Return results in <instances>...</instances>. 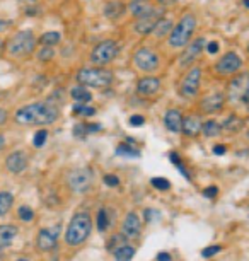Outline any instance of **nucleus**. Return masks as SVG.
I'll use <instances>...</instances> for the list:
<instances>
[{
  "instance_id": "obj_55",
  "label": "nucleus",
  "mask_w": 249,
  "mask_h": 261,
  "mask_svg": "<svg viewBox=\"0 0 249 261\" xmlns=\"http://www.w3.org/2000/svg\"><path fill=\"white\" fill-rule=\"evenodd\" d=\"M248 50H249V46H248Z\"/></svg>"
},
{
  "instance_id": "obj_34",
  "label": "nucleus",
  "mask_w": 249,
  "mask_h": 261,
  "mask_svg": "<svg viewBox=\"0 0 249 261\" xmlns=\"http://www.w3.org/2000/svg\"><path fill=\"white\" fill-rule=\"evenodd\" d=\"M150 183L152 186H154L155 189H159V191H167V189L171 188V183L167 181L166 178H152Z\"/></svg>"
},
{
  "instance_id": "obj_46",
  "label": "nucleus",
  "mask_w": 249,
  "mask_h": 261,
  "mask_svg": "<svg viewBox=\"0 0 249 261\" xmlns=\"http://www.w3.org/2000/svg\"><path fill=\"white\" fill-rule=\"evenodd\" d=\"M173 258H171L169 253H159L157 254V261H171Z\"/></svg>"
},
{
  "instance_id": "obj_38",
  "label": "nucleus",
  "mask_w": 249,
  "mask_h": 261,
  "mask_svg": "<svg viewBox=\"0 0 249 261\" xmlns=\"http://www.w3.org/2000/svg\"><path fill=\"white\" fill-rule=\"evenodd\" d=\"M123 243H127V237L123 236V234H118V236H113V237H111V241H109L108 247H109V249L115 251L116 247L123 246Z\"/></svg>"
},
{
  "instance_id": "obj_29",
  "label": "nucleus",
  "mask_w": 249,
  "mask_h": 261,
  "mask_svg": "<svg viewBox=\"0 0 249 261\" xmlns=\"http://www.w3.org/2000/svg\"><path fill=\"white\" fill-rule=\"evenodd\" d=\"M116 156H123V157H140V150L137 147L130 144H119L116 147Z\"/></svg>"
},
{
  "instance_id": "obj_32",
  "label": "nucleus",
  "mask_w": 249,
  "mask_h": 261,
  "mask_svg": "<svg viewBox=\"0 0 249 261\" xmlns=\"http://www.w3.org/2000/svg\"><path fill=\"white\" fill-rule=\"evenodd\" d=\"M12 202H14V198H12L11 193H7V191L0 193V215H5L9 210H11Z\"/></svg>"
},
{
  "instance_id": "obj_6",
  "label": "nucleus",
  "mask_w": 249,
  "mask_h": 261,
  "mask_svg": "<svg viewBox=\"0 0 249 261\" xmlns=\"http://www.w3.org/2000/svg\"><path fill=\"white\" fill-rule=\"evenodd\" d=\"M118 43L115 40H104L101 43H98L90 53V62L94 65H108L109 62H113L118 55Z\"/></svg>"
},
{
  "instance_id": "obj_10",
  "label": "nucleus",
  "mask_w": 249,
  "mask_h": 261,
  "mask_svg": "<svg viewBox=\"0 0 249 261\" xmlns=\"http://www.w3.org/2000/svg\"><path fill=\"white\" fill-rule=\"evenodd\" d=\"M133 63L142 72H152L159 67V57L150 48H138L133 55Z\"/></svg>"
},
{
  "instance_id": "obj_37",
  "label": "nucleus",
  "mask_w": 249,
  "mask_h": 261,
  "mask_svg": "<svg viewBox=\"0 0 249 261\" xmlns=\"http://www.w3.org/2000/svg\"><path fill=\"white\" fill-rule=\"evenodd\" d=\"M17 214H19V218H21V220H24V222H31L34 218V212L31 210L29 207H21Z\"/></svg>"
},
{
  "instance_id": "obj_19",
  "label": "nucleus",
  "mask_w": 249,
  "mask_h": 261,
  "mask_svg": "<svg viewBox=\"0 0 249 261\" xmlns=\"http://www.w3.org/2000/svg\"><path fill=\"white\" fill-rule=\"evenodd\" d=\"M164 125L173 133H181V127H183V115L177 109H167L164 115Z\"/></svg>"
},
{
  "instance_id": "obj_36",
  "label": "nucleus",
  "mask_w": 249,
  "mask_h": 261,
  "mask_svg": "<svg viewBox=\"0 0 249 261\" xmlns=\"http://www.w3.org/2000/svg\"><path fill=\"white\" fill-rule=\"evenodd\" d=\"M46 138H48V131L46 130H38L36 133H34V137H33V145L40 149V147H43V145H44Z\"/></svg>"
},
{
  "instance_id": "obj_2",
  "label": "nucleus",
  "mask_w": 249,
  "mask_h": 261,
  "mask_svg": "<svg viewBox=\"0 0 249 261\" xmlns=\"http://www.w3.org/2000/svg\"><path fill=\"white\" fill-rule=\"evenodd\" d=\"M90 229H92V220H90L89 212H79L72 217L69 227L65 232V241L69 246H80L86 243L89 237Z\"/></svg>"
},
{
  "instance_id": "obj_52",
  "label": "nucleus",
  "mask_w": 249,
  "mask_h": 261,
  "mask_svg": "<svg viewBox=\"0 0 249 261\" xmlns=\"http://www.w3.org/2000/svg\"><path fill=\"white\" fill-rule=\"evenodd\" d=\"M242 4H244V7L249 9V0H242Z\"/></svg>"
},
{
  "instance_id": "obj_20",
  "label": "nucleus",
  "mask_w": 249,
  "mask_h": 261,
  "mask_svg": "<svg viewBox=\"0 0 249 261\" xmlns=\"http://www.w3.org/2000/svg\"><path fill=\"white\" fill-rule=\"evenodd\" d=\"M202 120L200 116L190 115L186 118H183V127H181V131H183L186 137H196V135L202 131Z\"/></svg>"
},
{
  "instance_id": "obj_24",
  "label": "nucleus",
  "mask_w": 249,
  "mask_h": 261,
  "mask_svg": "<svg viewBox=\"0 0 249 261\" xmlns=\"http://www.w3.org/2000/svg\"><path fill=\"white\" fill-rule=\"evenodd\" d=\"M15 236H17V229L14 225H0V247L11 246Z\"/></svg>"
},
{
  "instance_id": "obj_41",
  "label": "nucleus",
  "mask_w": 249,
  "mask_h": 261,
  "mask_svg": "<svg viewBox=\"0 0 249 261\" xmlns=\"http://www.w3.org/2000/svg\"><path fill=\"white\" fill-rule=\"evenodd\" d=\"M73 135H77V137H86V135H89V131H87V125L86 123H79L73 127Z\"/></svg>"
},
{
  "instance_id": "obj_3",
  "label": "nucleus",
  "mask_w": 249,
  "mask_h": 261,
  "mask_svg": "<svg viewBox=\"0 0 249 261\" xmlns=\"http://www.w3.org/2000/svg\"><path fill=\"white\" fill-rule=\"evenodd\" d=\"M196 17L193 14H184L183 17L177 21V24L173 28L169 33V44L173 48H184L191 41V36L196 29Z\"/></svg>"
},
{
  "instance_id": "obj_8",
  "label": "nucleus",
  "mask_w": 249,
  "mask_h": 261,
  "mask_svg": "<svg viewBox=\"0 0 249 261\" xmlns=\"http://www.w3.org/2000/svg\"><path fill=\"white\" fill-rule=\"evenodd\" d=\"M200 84H202V69L198 65L191 67V69L186 72V75L183 77V82H181V96L184 98H195L200 91Z\"/></svg>"
},
{
  "instance_id": "obj_1",
  "label": "nucleus",
  "mask_w": 249,
  "mask_h": 261,
  "mask_svg": "<svg viewBox=\"0 0 249 261\" xmlns=\"http://www.w3.org/2000/svg\"><path fill=\"white\" fill-rule=\"evenodd\" d=\"M58 108L50 102H33L15 111V120L22 125H51L57 121Z\"/></svg>"
},
{
  "instance_id": "obj_14",
  "label": "nucleus",
  "mask_w": 249,
  "mask_h": 261,
  "mask_svg": "<svg viewBox=\"0 0 249 261\" xmlns=\"http://www.w3.org/2000/svg\"><path fill=\"white\" fill-rule=\"evenodd\" d=\"M225 104V96L224 92H210V94H206L205 98L202 99V102H200V108H202L203 113H206V115H213V113H219L222 108H224Z\"/></svg>"
},
{
  "instance_id": "obj_54",
  "label": "nucleus",
  "mask_w": 249,
  "mask_h": 261,
  "mask_svg": "<svg viewBox=\"0 0 249 261\" xmlns=\"http://www.w3.org/2000/svg\"><path fill=\"white\" fill-rule=\"evenodd\" d=\"M0 261H4V260H2V256H0Z\"/></svg>"
},
{
  "instance_id": "obj_11",
  "label": "nucleus",
  "mask_w": 249,
  "mask_h": 261,
  "mask_svg": "<svg viewBox=\"0 0 249 261\" xmlns=\"http://www.w3.org/2000/svg\"><path fill=\"white\" fill-rule=\"evenodd\" d=\"M162 15H164L162 9L152 7V11H148L145 15H142V17L135 19V31H137L138 34H142V36L152 34V31H154L155 24L159 22V19L162 17Z\"/></svg>"
},
{
  "instance_id": "obj_35",
  "label": "nucleus",
  "mask_w": 249,
  "mask_h": 261,
  "mask_svg": "<svg viewBox=\"0 0 249 261\" xmlns=\"http://www.w3.org/2000/svg\"><path fill=\"white\" fill-rule=\"evenodd\" d=\"M53 57H55V50L51 46H43L38 51V60H41V62H50Z\"/></svg>"
},
{
  "instance_id": "obj_45",
  "label": "nucleus",
  "mask_w": 249,
  "mask_h": 261,
  "mask_svg": "<svg viewBox=\"0 0 249 261\" xmlns=\"http://www.w3.org/2000/svg\"><path fill=\"white\" fill-rule=\"evenodd\" d=\"M206 51H208V53H217V51H219V43H217V41H210L208 44H206Z\"/></svg>"
},
{
  "instance_id": "obj_40",
  "label": "nucleus",
  "mask_w": 249,
  "mask_h": 261,
  "mask_svg": "<svg viewBox=\"0 0 249 261\" xmlns=\"http://www.w3.org/2000/svg\"><path fill=\"white\" fill-rule=\"evenodd\" d=\"M128 123H130L132 127H144V125H145V118L142 115H132L130 120H128Z\"/></svg>"
},
{
  "instance_id": "obj_42",
  "label": "nucleus",
  "mask_w": 249,
  "mask_h": 261,
  "mask_svg": "<svg viewBox=\"0 0 249 261\" xmlns=\"http://www.w3.org/2000/svg\"><path fill=\"white\" fill-rule=\"evenodd\" d=\"M104 185H108V186H111V188H115V186L119 185V179L116 178L115 174H106V176H104Z\"/></svg>"
},
{
  "instance_id": "obj_28",
  "label": "nucleus",
  "mask_w": 249,
  "mask_h": 261,
  "mask_svg": "<svg viewBox=\"0 0 249 261\" xmlns=\"http://www.w3.org/2000/svg\"><path fill=\"white\" fill-rule=\"evenodd\" d=\"M61 40V34L58 33V31H46V33H43L40 36V43L43 44V46H51L53 48V44L60 43Z\"/></svg>"
},
{
  "instance_id": "obj_21",
  "label": "nucleus",
  "mask_w": 249,
  "mask_h": 261,
  "mask_svg": "<svg viewBox=\"0 0 249 261\" xmlns=\"http://www.w3.org/2000/svg\"><path fill=\"white\" fill-rule=\"evenodd\" d=\"M125 11H127V5L123 4V2H119V0H109L108 4L104 5L103 14H104L109 21H116V19H119L125 14Z\"/></svg>"
},
{
  "instance_id": "obj_39",
  "label": "nucleus",
  "mask_w": 249,
  "mask_h": 261,
  "mask_svg": "<svg viewBox=\"0 0 249 261\" xmlns=\"http://www.w3.org/2000/svg\"><path fill=\"white\" fill-rule=\"evenodd\" d=\"M220 251H222V246H208L202 251V256L203 258H212V256H215L217 253H220Z\"/></svg>"
},
{
  "instance_id": "obj_27",
  "label": "nucleus",
  "mask_w": 249,
  "mask_h": 261,
  "mask_svg": "<svg viewBox=\"0 0 249 261\" xmlns=\"http://www.w3.org/2000/svg\"><path fill=\"white\" fill-rule=\"evenodd\" d=\"M202 131L205 137H219V135L222 133V125L217 123L215 120H208L205 121V123L202 125Z\"/></svg>"
},
{
  "instance_id": "obj_5",
  "label": "nucleus",
  "mask_w": 249,
  "mask_h": 261,
  "mask_svg": "<svg viewBox=\"0 0 249 261\" xmlns=\"http://www.w3.org/2000/svg\"><path fill=\"white\" fill-rule=\"evenodd\" d=\"M34 46H36V36H34V33L24 29V31H19V33H15L11 38V41L7 44V50L14 57H24V55L33 53Z\"/></svg>"
},
{
  "instance_id": "obj_56",
  "label": "nucleus",
  "mask_w": 249,
  "mask_h": 261,
  "mask_svg": "<svg viewBox=\"0 0 249 261\" xmlns=\"http://www.w3.org/2000/svg\"><path fill=\"white\" fill-rule=\"evenodd\" d=\"M33 2H34V0H33Z\"/></svg>"
},
{
  "instance_id": "obj_25",
  "label": "nucleus",
  "mask_w": 249,
  "mask_h": 261,
  "mask_svg": "<svg viewBox=\"0 0 249 261\" xmlns=\"http://www.w3.org/2000/svg\"><path fill=\"white\" fill-rule=\"evenodd\" d=\"M70 96H72V98L75 99L77 102H80V104H87V102L92 101V94H90L89 89H87V87H84V86L72 87Z\"/></svg>"
},
{
  "instance_id": "obj_18",
  "label": "nucleus",
  "mask_w": 249,
  "mask_h": 261,
  "mask_svg": "<svg viewBox=\"0 0 249 261\" xmlns=\"http://www.w3.org/2000/svg\"><path fill=\"white\" fill-rule=\"evenodd\" d=\"M5 164H7V169L11 171V173L19 174L26 169V166H28V157H26L24 152L17 150V152H12L11 156L7 157Z\"/></svg>"
},
{
  "instance_id": "obj_50",
  "label": "nucleus",
  "mask_w": 249,
  "mask_h": 261,
  "mask_svg": "<svg viewBox=\"0 0 249 261\" xmlns=\"http://www.w3.org/2000/svg\"><path fill=\"white\" fill-rule=\"evenodd\" d=\"M244 104H246V108H248V111H249V91H248V94H246V98H244Z\"/></svg>"
},
{
  "instance_id": "obj_33",
  "label": "nucleus",
  "mask_w": 249,
  "mask_h": 261,
  "mask_svg": "<svg viewBox=\"0 0 249 261\" xmlns=\"http://www.w3.org/2000/svg\"><path fill=\"white\" fill-rule=\"evenodd\" d=\"M108 227H109V215L104 208H101V210L98 212V231L104 232L108 231Z\"/></svg>"
},
{
  "instance_id": "obj_49",
  "label": "nucleus",
  "mask_w": 249,
  "mask_h": 261,
  "mask_svg": "<svg viewBox=\"0 0 249 261\" xmlns=\"http://www.w3.org/2000/svg\"><path fill=\"white\" fill-rule=\"evenodd\" d=\"M11 26V21H4V19H0V31H4Z\"/></svg>"
},
{
  "instance_id": "obj_48",
  "label": "nucleus",
  "mask_w": 249,
  "mask_h": 261,
  "mask_svg": "<svg viewBox=\"0 0 249 261\" xmlns=\"http://www.w3.org/2000/svg\"><path fill=\"white\" fill-rule=\"evenodd\" d=\"M157 2H159L161 5H162V7H169V5H174L177 2V0H157Z\"/></svg>"
},
{
  "instance_id": "obj_53",
  "label": "nucleus",
  "mask_w": 249,
  "mask_h": 261,
  "mask_svg": "<svg viewBox=\"0 0 249 261\" xmlns=\"http://www.w3.org/2000/svg\"><path fill=\"white\" fill-rule=\"evenodd\" d=\"M17 261H29L28 258H21V260H17Z\"/></svg>"
},
{
  "instance_id": "obj_9",
  "label": "nucleus",
  "mask_w": 249,
  "mask_h": 261,
  "mask_svg": "<svg viewBox=\"0 0 249 261\" xmlns=\"http://www.w3.org/2000/svg\"><path fill=\"white\" fill-rule=\"evenodd\" d=\"M69 183V188L73 193H86L87 189L92 186V173L86 167H79V169H73L67 178Z\"/></svg>"
},
{
  "instance_id": "obj_43",
  "label": "nucleus",
  "mask_w": 249,
  "mask_h": 261,
  "mask_svg": "<svg viewBox=\"0 0 249 261\" xmlns=\"http://www.w3.org/2000/svg\"><path fill=\"white\" fill-rule=\"evenodd\" d=\"M217 195H219V188L217 186H208V188L203 189V196H206V198H215Z\"/></svg>"
},
{
  "instance_id": "obj_16",
  "label": "nucleus",
  "mask_w": 249,
  "mask_h": 261,
  "mask_svg": "<svg viewBox=\"0 0 249 261\" xmlns=\"http://www.w3.org/2000/svg\"><path fill=\"white\" fill-rule=\"evenodd\" d=\"M140 231H142L140 217H138L135 212H130L121 222V234L127 237V239H132V237H137L138 234H140Z\"/></svg>"
},
{
  "instance_id": "obj_44",
  "label": "nucleus",
  "mask_w": 249,
  "mask_h": 261,
  "mask_svg": "<svg viewBox=\"0 0 249 261\" xmlns=\"http://www.w3.org/2000/svg\"><path fill=\"white\" fill-rule=\"evenodd\" d=\"M225 152H227V147H225V145H215V147H213V154H215V156H224Z\"/></svg>"
},
{
  "instance_id": "obj_51",
  "label": "nucleus",
  "mask_w": 249,
  "mask_h": 261,
  "mask_svg": "<svg viewBox=\"0 0 249 261\" xmlns=\"http://www.w3.org/2000/svg\"><path fill=\"white\" fill-rule=\"evenodd\" d=\"M4 145H5V138L0 135V149H4Z\"/></svg>"
},
{
  "instance_id": "obj_47",
  "label": "nucleus",
  "mask_w": 249,
  "mask_h": 261,
  "mask_svg": "<svg viewBox=\"0 0 249 261\" xmlns=\"http://www.w3.org/2000/svg\"><path fill=\"white\" fill-rule=\"evenodd\" d=\"M7 121V111L4 108H0V125H4Z\"/></svg>"
},
{
  "instance_id": "obj_12",
  "label": "nucleus",
  "mask_w": 249,
  "mask_h": 261,
  "mask_svg": "<svg viewBox=\"0 0 249 261\" xmlns=\"http://www.w3.org/2000/svg\"><path fill=\"white\" fill-rule=\"evenodd\" d=\"M241 67H242V58L235 51H227L215 63V70L219 75H232V73L239 72Z\"/></svg>"
},
{
  "instance_id": "obj_22",
  "label": "nucleus",
  "mask_w": 249,
  "mask_h": 261,
  "mask_svg": "<svg viewBox=\"0 0 249 261\" xmlns=\"http://www.w3.org/2000/svg\"><path fill=\"white\" fill-rule=\"evenodd\" d=\"M152 7L154 5L150 4V0H132L130 4H128V11H130V14L135 19L145 15L148 11H152Z\"/></svg>"
},
{
  "instance_id": "obj_26",
  "label": "nucleus",
  "mask_w": 249,
  "mask_h": 261,
  "mask_svg": "<svg viewBox=\"0 0 249 261\" xmlns=\"http://www.w3.org/2000/svg\"><path fill=\"white\" fill-rule=\"evenodd\" d=\"M113 254H115L116 261H132L135 256V247L128 246V244H123V246L116 247V249L113 251Z\"/></svg>"
},
{
  "instance_id": "obj_17",
  "label": "nucleus",
  "mask_w": 249,
  "mask_h": 261,
  "mask_svg": "<svg viewBox=\"0 0 249 261\" xmlns=\"http://www.w3.org/2000/svg\"><path fill=\"white\" fill-rule=\"evenodd\" d=\"M161 91V79L159 77L148 75L142 77L137 82V92L140 96H154Z\"/></svg>"
},
{
  "instance_id": "obj_13",
  "label": "nucleus",
  "mask_w": 249,
  "mask_h": 261,
  "mask_svg": "<svg viewBox=\"0 0 249 261\" xmlns=\"http://www.w3.org/2000/svg\"><path fill=\"white\" fill-rule=\"evenodd\" d=\"M203 46H205V38H196V40H193L191 43L186 44V50L183 51V55H181V58H179V65L188 67V65H191V63H195L196 58L202 55Z\"/></svg>"
},
{
  "instance_id": "obj_30",
  "label": "nucleus",
  "mask_w": 249,
  "mask_h": 261,
  "mask_svg": "<svg viewBox=\"0 0 249 261\" xmlns=\"http://www.w3.org/2000/svg\"><path fill=\"white\" fill-rule=\"evenodd\" d=\"M242 127H244V121H242V118H239V116H229L227 120H225V123L222 125V128H224V130L232 131V133L239 131Z\"/></svg>"
},
{
  "instance_id": "obj_7",
  "label": "nucleus",
  "mask_w": 249,
  "mask_h": 261,
  "mask_svg": "<svg viewBox=\"0 0 249 261\" xmlns=\"http://www.w3.org/2000/svg\"><path fill=\"white\" fill-rule=\"evenodd\" d=\"M249 91V73H239L229 82L227 99L231 104H241Z\"/></svg>"
},
{
  "instance_id": "obj_15",
  "label": "nucleus",
  "mask_w": 249,
  "mask_h": 261,
  "mask_svg": "<svg viewBox=\"0 0 249 261\" xmlns=\"http://www.w3.org/2000/svg\"><path fill=\"white\" fill-rule=\"evenodd\" d=\"M58 225L57 227H51V229H41L40 234H38V239H36V246L40 251H51L55 246H57V239H58Z\"/></svg>"
},
{
  "instance_id": "obj_4",
  "label": "nucleus",
  "mask_w": 249,
  "mask_h": 261,
  "mask_svg": "<svg viewBox=\"0 0 249 261\" xmlns=\"http://www.w3.org/2000/svg\"><path fill=\"white\" fill-rule=\"evenodd\" d=\"M113 75L111 70L103 69V67H96V69H80L77 72V82L84 87H96V89H104V87L111 86Z\"/></svg>"
},
{
  "instance_id": "obj_31",
  "label": "nucleus",
  "mask_w": 249,
  "mask_h": 261,
  "mask_svg": "<svg viewBox=\"0 0 249 261\" xmlns=\"http://www.w3.org/2000/svg\"><path fill=\"white\" fill-rule=\"evenodd\" d=\"M72 115H75V116H84V118H90V116H94V115H96V109L92 108V106L80 104V102H77V104L72 108Z\"/></svg>"
},
{
  "instance_id": "obj_23",
  "label": "nucleus",
  "mask_w": 249,
  "mask_h": 261,
  "mask_svg": "<svg viewBox=\"0 0 249 261\" xmlns=\"http://www.w3.org/2000/svg\"><path fill=\"white\" fill-rule=\"evenodd\" d=\"M171 31H173V21H171V17H166V15H162V17L159 19V22L155 24L152 34H154L155 38L162 40V38L169 36Z\"/></svg>"
}]
</instances>
